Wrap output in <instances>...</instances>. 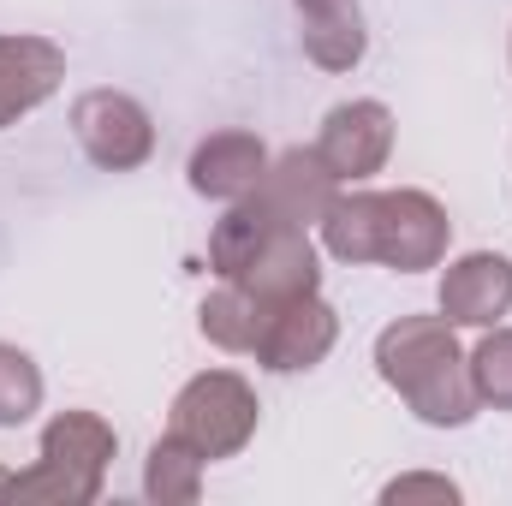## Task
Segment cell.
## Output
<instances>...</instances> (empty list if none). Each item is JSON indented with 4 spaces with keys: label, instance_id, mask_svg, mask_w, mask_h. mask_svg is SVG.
I'll use <instances>...</instances> for the list:
<instances>
[{
    "label": "cell",
    "instance_id": "1",
    "mask_svg": "<svg viewBox=\"0 0 512 506\" xmlns=\"http://www.w3.org/2000/svg\"><path fill=\"white\" fill-rule=\"evenodd\" d=\"M376 376L411 405L429 429H465L483 399L471 381V352H459V328L447 316H399L376 334Z\"/></svg>",
    "mask_w": 512,
    "mask_h": 506
},
{
    "label": "cell",
    "instance_id": "2",
    "mask_svg": "<svg viewBox=\"0 0 512 506\" xmlns=\"http://www.w3.org/2000/svg\"><path fill=\"white\" fill-rule=\"evenodd\" d=\"M120 453V435L96 411H54L42 423V447L30 471H12V501L30 506H90L102 501L108 465Z\"/></svg>",
    "mask_w": 512,
    "mask_h": 506
},
{
    "label": "cell",
    "instance_id": "3",
    "mask_svg": "<svg viewBox=\"0 0 512 506\" xmlns=\"http://www.w3.org/2000/svg\"><path fill=\"white\" fill-rule=\"evenodd\" d=\"M256 423H262V405H256V387L239 370H203V376L185 381L173 393V405H167V435L197 447L209 465L245 453Z\"/></svg>",
    "mask_w": 512,
    "mask_h": 506
},
{
    "label": "cell",
    "instance_id": "4",
    "mask_svg": "<svg viewBox=\"0 0 512 506\" xmlns=\"http://www.w3.org/2000/svg\"><path fill=\"white\" fill-rule=\"evenodd\" d=\"M72 137L108 173H137L155 155V120L126 90H84L72 102Z\"/></svg>",
    "mask_w": 512,
    "mask_h": 506
},
{
    "label": "cell",
    "instance_id": "5",
    "mask_svg": "<svg viewBox=\"0 0 512 506\" xmlns=\"http://www.w3.org/2000/svg\"><path fill=\"white\" fill-rule=\"evenodd\" d=\"M447 245H453V221L429 191H417V185L382 191V209H376V262L382 268H393V274L441 268Z\"/></svg>",
    "mask_w": 512,
    "mask_h": 506
},
{
    "label": "cell",
    "instance_id": "6",
    "mask_svg": "<svg viewBox=\"0 0 512 506\" xmlns=\"http://www.w3.org/2000/svg\"><path fill=\"white\" fill-rule=\"evenodd\" d=\"M334 340H340V310L322 292H304V298L268 310L251 358L262 370H274V376H304V370H316L334 352Z\"/></svg>",
    "mask_w": 512,
    "mask_h": 506
},
{
    "label": "cell",
    "instance_id": "7",
    "mask_svg": "<svg viewBox=\"0 0 512 506\" xmlns=\"http://www.w3.org/2000/svg\"><path fill=\"white\" fill-rule=\"evenodd\" d=\"M310 149L322 155V167H328L340 185L376 179L387 167V155H393V114H387V102L358 96V102L328 108V120H322V131H316Z\"/></svg>",
    "mask_w": 512,
    "mask_h": 506
},
{
    "label": "cell",
    "instance_id": "8",
    "mask_svg": "<svg viewBox=\"0 0 512 506\" xmlns=\"http://www.w3.org/2000/svg\"><path fill=\"white\" fill-rule=\"evenodd\" d=\"M233 286H245L256 304H292V298H304V292H322V256H316V239H310V227H292V221H280L268 239H262V251L233 274Z\"/></svg>",
    "mask_w": 512,
    "mask_h": 506
},
{
    "label": "cell",
    "instance_id": "9",
    "mask_svg": "<svg viewBox=\"0 0 512 506\" xmlns=\"http://www.w3.org/2000/svg\"><path fill=\"white\" fill-rule=\"evenodd\" d=\"M435 304L453 328H495L512 310V256L465 251L459 262H447Z\"/></svg>",
    "mask_w": 512,
    "mask_h": 506
},
{
    "label": "cell",
    "instance_id": "10",
    "mask_svg": "<svg viewBox=\"0 0 512 506\" xmlns=\"http://www.w3.org/2000/svg\"><path fill=\"white\" fill-rule=\"evenodd\" d=\"M66 84V48L48 36H12L0 30V131L36 114Z\"/></svg>",
    "mask_w": 512,
    "mask_h": 506
},
{
    "label": "cell",
    "instance_id": "11",
    "mask_svg": "<svg viewBox=\"0 0 512 506\" xmlns=\"http://www.w3.org/2000/svg\"><path fill=\"white\" fill-rule=\"evenodd\" d=\"M262 173H268V143L256 137V131H209L197 149H191V161H185V179H191V191L197 197H209V203H239V197H251L256 185H262Z\"/></svg>",
    "mask_w": 512,
    "mask_h": 506
},
{
    "label": "cell",
    "instance_id": "12",
    "mask_svg": "<svg viewBox=\"0 0 512 506\" xmlns=\"http://www.w3.org/2000/svg\"><path fill=\"white\" fill-rule=\"evenodd\" d=\"M334 191H340V179H334V173L322 167V155L304 149V143L268 155V173H262V185H256V197H262L280 221H292V227H316L322 209L334 203Z\"/></svg>",
    "mask_w": 512,
    "mask_h": 506
},
{
    "label": "cell",
    "instance_id": "13",
    "mask_svg": "<svg viewBox=\"0 0 512 506\" xmlns=\"http://www.w3.org/2000/svg\"><path fill=\"white\" fill-rule=\"evenodd\" d=\"M298 6V42L304 60L322 72H352L370 54V24L358 0H292Z\"/></svg>",
    "mask_w": 512,
    "mask_h": 506
},
{
    "label": "cell",
    "instance_id": "14",
    "mask_svg": "<svg viewBox=\"0 0 512 506\" xmlns=\"http://www.w3.org/2000/svg\"><path fill=\"white\" fill-rule=\"evenodd\" d=\"M262 322H268V304H256L251 292H245V286H233V280H221V286L203 298V310H197L203 340H209V346H221V352H239V358H251Z\"/></svg>",
    "mask_w": 512,
    "mask_h": 506
},
{
    "label": "cell",
    "instance_id": "15",
    "mask_svg": "<svg viewBox=\"0 0 512 506\" xmlns=\"http://www.w3.org/2000/svg\"><path fill=\"white\" fill-rule=\"evenodd\" d=\"M203 453L197 447H185L179 435H161L155 447H149V459H143V495L161 506H191L203 495Z\"/></svg>",
    "mask_w": 512,
    "mask_h": 506
},
{
    "label": "cell",
    "instance_id": "16",
    "mask_svg": "<svg viewBox=\"0 0 512 506\" xmlns=\"http://www.w3.org/2000/svg\"><path fill=\"white\" fill-rule=\"evenodd\" d=\"M42 393H48V381L36 370V358H30L24 346L0 340V429L30 423V417L42 411Z\"/></svg>",
    "mask_w": 512,
    "mask_h": 506
},
{
    "label": "cell",
    "instance_id": "17",
    "mask_svg": "<svg viewBox=\"0 0 512 506\" xmlns=\"http://www.w3.org/2000/svg\"><path fill=\"white\" fill-rule=\"evenodd\" d=\"M471 381H477V399L489 411H512V328H483L477 352H471Z\"/></svg>",
    "mask_w": 512,
    "mask_h": 506
},
{
    "label": "cell",
    "instance_id": "18",
    "mask_svg": "<svg viewBox=\"0 0 512 506\" xmlns=\"http://www.w3.org/2000/svg\"><path fill=\"white\" fill-rule=\"evenodd\" d=\"M382 501L387 506H411V501L453 506V501H459V483H453V477H441V471H405V477H393V483L382 489Z\"/></svg>",
    "mask_w": 512,
    "mask_h": 506
},
{
    "label": "cell",
    "instance_id": "19",
    "mask_svg": "<svg viewBox=\"0 0 512 506\" xmlns=\"http://www.w3.org/2000/svg\"><path fill=\"white\" fill-rule=\"evenodd\" d=\"M0 501H12V471L0 465Z\"/></svg>",
    "mask_w": 512,
    "mask_h": 506
},
{
    "label": "cell",
    "instance_id": "20",
    "mask_svg": "<svg viewBox=\"0 0 512 506\" xmlns=\"http://www.w3.org/2000/svg\"><path fill=\"white\" fill-rule=\"evenodd\" d=\"M507 54H512V42H507Z\"/></svg>",
    "mask_w": 512,
    "mask_h": 506
}]
</instances>
